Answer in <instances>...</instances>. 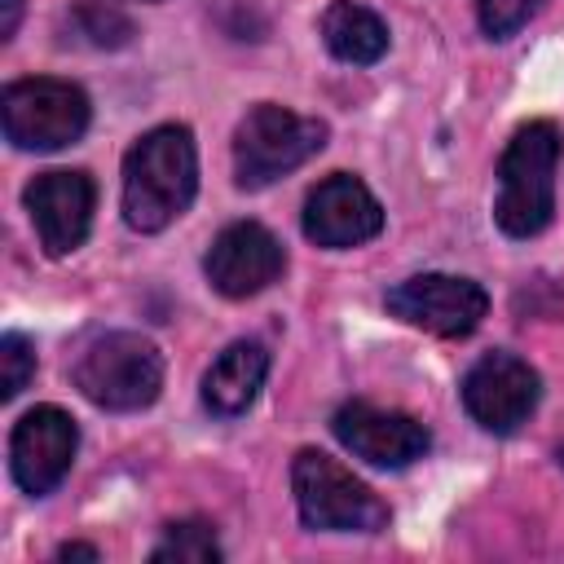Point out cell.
<instances>
[{"instance_id": "1", "label": "cell", "mask_w": 564, "mask_h": 564, "mask_svg": "<svg viewBox=\"0 0 564 564\" xmlns=\"http://www.w3.org/2000/svg\"><path fill=\"white\" fill-rule=\"evenodd\" d=\"M198 194V150L185 123H159L123 154V220L137 234L167 229Z\"/></svg>"}, {"instance_id": "2", "label": "cell", "mask_w": 564, "mask_h": 564, "mask_svg": "<svg viewBox=\"0 0 564 564\" xmlns=\"http://www.w3.org/2000/svg\"><path fill=\"white\" fill-rule=\"evenodd\" d=\"M555 163H560V128L551 119H533L511 132L498 163V198H494V220L507 238H533L551 225Z\"/></svg>"}, {"instance_id": "3", "label": "cell", "mask_w": 564, "mask_h": 564, "mask_svg": "<svg viewBox=\"0 0 564 564\" xmlns=\"http://www.w3.org/2000/svg\"><path fill=\"white\" fill-rule=\"evenodd\" d=\"M291 494L304 529L317 533H379L392 520L388 502L322 449H300L291 458Z\"/></svg>"}, {"instance_id": "4", "label": "cell", "mask_w": 564, "mask_h": 564, "mask_svg": "<svg viewBox=\"0 0 564 564\" xmlns=\"http://www.w3.org/2000/svg\"><path fill=\"white\" fill-rule=\"evenodd\" d=\"M70 379L97 410L132 414V410H145L159 401L163 352L137 330H110V335H97L75 357Z\"/></svg>"}, {"instance_id": "5", "label": "cell", "mask_w": 564, "mask_h": 564, "mask_svg": "<svg viewBox=\"0 0 564 564\" xmlns=\"http://www.w3.org/2000/svg\"><path fill=\"white\" fill-rule=\"evenodd\" d=\"M326 145V123L295 115L278 101L251 106L234 128V181L238 189H264L295 172Z\"/></svg>"}, {"instance_id": "6", "label": "cell", "mask_w": 564, "mask_h": 564, "mask_svg": "<svg viewBox=\"0 0 564 564\" xmlns=\"http://www.w3.org/2000/svg\"><path fill=\"white\" fill-rule=\"evenodd\" d=\"M88 119H93L88 93L70 79H48V75L13 79L0 97V123L9 145L18 150H35V154L62 150L88 132Z\"/></svg>"}, {"instance_id": "7", "label": "cell", "mask_w": 564, "mask_h": 564, "mask_svg": "<svg viewBox=\"0 0 564 564\" xmlns=\"http://www.w3.org/2000/svg\"><path fill=\"white\" fill-rule=\"evenodd\" d=\"M383 304L392 317H401L419 330H432L441 339L471 335L489 313L485 286L471 278H458V273H414V278L397 282L383 295Z\"/></svg>"}, {"instance_id": "8", "label": "cell", "mask_w": 564, "mask_h": 564, "mask_svg": "<svg viewBox=\"0 0 564 564\" xmlns=\"http://www.w3.org/2000/svg\"><path fill=\"white\" fill-rule=\"evenodd\" d=\"M542 401V379L516 352H485L463 375V410L494 436H511Z\"/></svg>"}, {"instance_id": "9", "label": "cell", "mask_w": 564, "mask_h": 564, "mask_svg": "<svg viewBox=\"0 0 564 564\" xmlns=\"http://www.w3.org/2000/svg\"><path fill=\"white\" fill-rule=\"evenodd\" d=\"M79 449V427L62 405H35L13 423L9 436V471L31 494L44 498L62 485Z\"/></svg>"}, {"instance_id": "10", "label": "cell", "mask_w": 564, "mask_h": 564, "mask_svg": "<svg viewBox=\"0 0 564 564\" xmlns=\"http://www.w3.org/2000/svg\"><path fill=\"white\" fill-rule=\"evenodd\" d=\"M282 269H286V251L260 220L225 225L203 256V273L225 300L260 295L264 286H273L282 278Z\"/></svg>"}, {"instance_id": "11", "label": "cell", "mask_w": 564, "mask_h": 564, "mask_svg": "<svg viewBox=\"0 0 564 564\" xmlns=\"http://www.w3.org/2000/svg\"><path fill=\"white\" fill-rule=\"evenodd\" d=\"M330 432L344 449H352L361 463L370 467H410L414 458H423L432 449V432L401 410H379L370 401H348L335 410Z\"/></svg>"}, {"instance_id": "12", "label": "cell", "mask_w": 564, "mask_h": 564, "mask_svg": "<svg viewBox=\"0 0 564 564\" xmlns=\"http://www.w3.org/2000/svg\"><path fill=\"white\" fill-rule=\"evenodd\" d=\"M93 207H97V185L79 167L40 172L26 185V212L48 256H70L75 247H84L93 229Z\"/></svg>"}, {"instance_id": "13", "label": "cell", "mask_w": 564, "mask_h": 564, "mask_svg": "<svg viewBox=\"0 0 564 564\" xmlns=\"http://www.w3.org/2000/svg\"><path fill=\"white\" fill-rule=\"evenodd\" d=\"M383 229V207L379 198L366 189V181L335 172L326 181H317L304 198V238L326 247V251H344V247H361Z\"/></svg>"}, {"instance_id": "14", "label": "cell", "mask_w": 564, "mask_h": 564, "mask_svg": "<svg viewBox=\"0 0 564 564\" xmlns=\"http://www.w3.org/2000/svg\"><path fill=\"white\" fill-rule=\"evenodd\" d=\"M264 375H269V348L260 339H238L207 366L203 405L220 419H234V414L251 410V401L264 388Z\"/></svg>"}, {"instance_id": "15", "label": "cell", "mask_w": 564, "mask_h": 564, "mask_svg": "<svg viewBox=\"0 0 564 564\" xmlns=\"http://www.w3.org/2000/svg\"><path fill=\"white\" fill-rule=\"evenodd\" d=\"M317 31H322V44L339 62H352V66H370V62H379L388 53V26H383V18L375 9H366V4H357V0H335L322 13Z\"/></svg>"}, {"instance_id": "16", "label": "cell", "mask_w": 564, "mask_h": 564, "mask_svg": "<svg viewBox=\"0 0 564 564\" xmlns=\"http://www.w3.org/2000/svg\"><path fill=\"white\" fill-rule=\"evenodd\" d=\"M150 560L154 564H167V560H176V564H216V560H225V551H220L216 529L207 520H176V524H167V533L150 551Z\"/></svg>"}, {"instance_id": "17", "label": "cell", "mask_w": 564, "mask_h": 564, "mask_svg": "<svg viewBox=\"0 0 564 564\" xmlns=\"http://www.w3.org/2000/svg\"><path fill=\"white\" fill-rule=\"evenodd\" d=\"M70 31H75V40H84L93 48H123L132 40V22L119 9H106V4L70 9Z\"/></svg>"}, {"instance_id": "18", "label": "cell", "mask_w": 564, "mask_h": 564, "mask_svg": "<svg viewBox=\"0 0 564 564\" xmlns=\"http://www.w3.org/2000/svg\"><path fill=\"white\" fill-rule=\"evenodd\" d=\"M31 375H35V348L26 344V335L9 330L0 339V397L13 401L31 383Z\"/></svg>"}, {"instance_id": "19", "label": "cell", "mask_w": 564, "mask_h": 564, "mask_svg": "<svg viewBox=\"0 0 564 564\" xmlns=\"http://www.w3.org/2000/svg\"><path fill=\"white\" fill-rule=\"evenodd\" d=\"M542 0H476V13H480V31L489 40H507L516 35L533 13H538Z\"/></svg>"}, {"instance_id": "20", "label": "cell", "mask_w": 564, "mask_h": 564, "mask_svg": "<svg viewBox=\"0 0 564 564\" xmlns=\"http://www.w3.org/2000/svg\"><path fill=\"white\" fill-rule=\"evenodd\" d=\"M0 9H4V18H0V40H13V31H18V22H22V0H0Z\"/></svg>"}, {"instance_id": "21", "label": "cell", "mask_w": 564, "mask_h": 564, "mask_svg": "<svg viewBox=\"0 0 564 564\" xmlns=\"http://www.w3.org/2000/svg\"><path fill=\"white\" fill-rule=\"evenodd\" d=\"M57 560H101V551L88 542H66V546H57Z\"/></svg>"}, {"instance_id": "22", "label": "cell", "mask_w": 564, "mask_h": 564, "mask_svg": "<svg viewBox=\"0 0 564 564\" xmlns=\"http://www.w3.org/2000/svg\"><path fill=\"white\" fill-rule=\"evenodd\" d=\"M560 463H564V449H560Z\"/></svg>"}]
</instances>
